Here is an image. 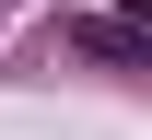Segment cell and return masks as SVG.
<instances>
[{
	"instance_id": "6da1fadb",
	"label": "cell",
	"mask_w": 152,
	"mask_h": 140,
	"mask_svg": "<svg viewBox=\"0 0 152 140\" xmlns=\"http://www.w3.org/2000/svg\"><path fill=\"white\" fill-rule=\"evenodd\" d=\"M70 47H94L105 70H140V35H129V23H117V12H105V23H70Z\"/></svg>"
}]
</instances>
